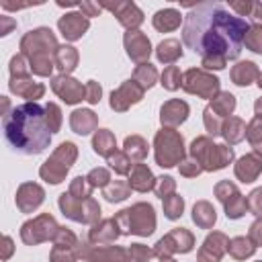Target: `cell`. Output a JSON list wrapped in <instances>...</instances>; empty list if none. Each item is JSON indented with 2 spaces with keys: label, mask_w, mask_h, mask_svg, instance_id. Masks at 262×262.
Wrapping results in <instances>:
<instances>
[{
  "label": "cell",
  "mask_w": 262,
  "mask_h": 262,
  "mask_svg": "<svg viewBox=\"0 0 262 262\" xmlns=\"http://www.w3.org/2000/svg\"><path fill=\"white\" fill-rule=\"evenodd\" d=\"M256 111H258V113H260V111H262V100H260V102H258V104H256Z\"/></svg>",
  "instance_id": "d6986e66"
},
{
  "label": "cell",
  "mask_w": 262,
  "mask_h": 262,
  "mask_svg": "<svg viewBox=\"0 0 262 262\" xmlns=\"http://www.w3.org/2000/svg\"><path fill=\"white\" fill-rule=\"evenodd\" d=\"M125 43H127V51H129V55L133 59H143V57L149 55V41L143 35H139L137 31L135 33H127Z\"/></svg>",
  "instance_id": "8992f818"
},
{
  "label": "cell",
  "mask_w": 262,
  "mask_h": 262,
  "mask_svg": "<svg viewBox=\"0 0 262 262\" xmlns=\"http://www.w3.org/2000/svg\"><path fill=\"white\" fill-rule=\"evenodd\" d=\"M176 74H178V72H176V68H170V70H168V72H166V74L162 76V84H164L166 88H170V90H174V88L178 86V84L174 82V78H176Z\"/></svg>",
  "instance_id": "5bb4252c"
},
{
  "label": "cell",
  "mask_w": 262,
  "mask_h": 262,
  "mask_svg": "<svg viewBox=\"0 0 262 262\" xmlns=\"http://www.w3.org/2000/svg\"><path fill=\"white\" fill-rule=\"evenodd\" d=\"M246 43L252 47V51L262 53V27H252L246 35Z\"/></svg>",
  "instance_id": "4fadbf2b"
},
{
  "label": "cell",
  "mask_w": 262,
  "mask_h": 262,
  "mask_svg": "<svg viewBox=\"0 0 262 262\" xmlns=\"http://www.w3.org/2000/svg\"><path fill=\"white\" fill-rule=\"evenodd\" d=\"M256 76V68L252 61H244V63H237V68L233 70V80L235 84L244 86V84H250V80Z\"/></svg>",
  "instance_id": "ba28073f"
},
{
  "label": "cell",
  "mask_w": 262,
  "mask_h": 262,
  "mask_svg": "<svg viewBox=\"0 0 262 262\" xmlns=\"http://www.w3.org/2000/svg\"><path fill=\"white\" fill-rule=\"evenodd\" d=\"M43 113L45 108H41V104L25 102L4 115L2 129L12 151L23 156H37L49 145L51 127Z\"/></svg>",
  "instance_id": "7a4b0ae2"
},
{
  "label": "cell",
  "mask_w": 262,
  "mask_h": 262,
  "mask_svg": "<svg viewBox=\"0 0 262 262\" xmlns=\"http://www.w3.org/2000/svg\"><path fill=\"white\" fill-rule=\"evenodd\" d=\"M57 59H59V68L63 72H70L74 68V63H76V51H74V47H59Z\"/></svg>",
  "instance_id": "8fae6325"
},
{
  "label": "cell",
  "mask_w": 262,
  "mask_h": 262,
  "mask_svg": "<svg viewBox=\"0 0 262 262\" xmlns=\"http://www.w3.org/2000/svg\"><path fill=\"white\" fill-rule=\"evenodd\" d=\"M82 8H86V10H88V16H92L94 12H98V10H100V6H94V4H82Z\"/></svg>",
  "instance_id": "e0dca14e"
},
{
  "label": "cell",
  "mask_w": 262,
  "mask_h": 262,
  "mask_svg": "<svg viewBox=\"0 0 262 262\" xmlns=\"http://www.w3.org/2000/svg\"><path fill=\"white\" fill-rule=\"evenodd\" d=\"M250 25L231 14L225 4L203 2L190 8L184 18L182 39L188 49L205 59H235L242 53V45Z\"/></svg>",
  "instance_id": "6da1fadb"
},
{
  "label": "cell",
  "mask_w": 262,
  "mask_h": 262,
  "mask_svg": "<svg viewBox=\"0 0 262 262\" xmlns=\"http://www.w3.org/2000/svg\"><path fill=\"white\" fill-rule=\"evenodd\" d=\"M59 29L66 39H78L88 29V20L82 18V14H66L63 18H59Z\"/></svg>",
  "instance_id": "277c9868"
},
{
  "label": "cell",
  "mask_w": 262,
  "mask_h": 262,
  "mask_svg": "<svg viewBox=\"0 0 262 262\" xmlns=\"http://www.w3.org/2000/svg\"><path fill=\"white\" fill-rule=\"evenodd\" d=\"M88 100L90 102H98L100 100V86H96L94 82L88 84Z\"/></svg>",
  "instance_id": "9a60e30c"
},
{
  "label": "cell",
  "mask_w": 262,
  "mask_h": 262,
  "mask_svg": "<svg viewBox=\"0 0 262 262\" xmlns=\"http://www.w3.org/2000/svg\"><path fill=\"white\" fill-rule=\"evenodd\" d=\"M43 201V190L37 184H23L18 194H16V205L27 213L33 211L35 207H39Z\"/></svg>",
  "instance_id": "3957f363"
},
{
  "label": "cell",
  "mask_w": 262,
  "mask_h": 262,
  "mask_svg": "<svg viewBox=\"0 0 262 262\" xmlns=\"http://www.w3.org/2000/svg\"><path fill=\"white\" fill-rule=\"evenodd\" d=\"M111 147H115V141H113L111 133H108L106 129L98 131V135L94 137V149H96L98 154H108Z\"/></svg>",
  "instance_id": "7c38bea8"
},
{
  "label": "cell",
  "mask_w": 262,
  "mask_h": 262,
  "mask_svg": "<svg viewBox=\"0 0 262 262\" xmlns=\"http://www.w3.org/2000/svg\"><path fill=\"white\" fill-rule=\"evenodd\" d=\"M92 123H94V119H92L90 111H76L74 117H72V125H74L76 133H80V135H86L88 133L86 125H92Z\"/></svg>",
  "instance_id": "9c48e42d"
},
{
  "label": "cell",
  "mask_w": 262,
  "mask_h": 262,
  "mask_svg": "<svg viewBox=\"0 0 262 262\" xmlns=\"http://www.w3.org/2000/svg\"><path fill=\"white\" fill-rule=\"evenodd\" d=\"M53 90L59 96H63L66 102H76L82 96V88L76 84V80H70V78H55L53 80Z\"/></svg>",
  "instance_id": "5b68a950"
},
{
  "label": "cell",
  "mask_w": 262,
  "mask_h": 262,
  "mask_svg": "<svg viewBox=\"0 0 262 262\" xmlns=\"http://www.w3.org/2000/svg\"><path fill=\"white\" fill-rule=\"evenodd\" d=\"M178 47H180V45H178V41H174V39H168V41L160 43V47H158V57H160L162 61H170V59H176V57L182 53Z\"/></svg>",
  "instance_id": "30bf717a"
},
{
  "label": "cell",
  "mask_w": 262,
  "mask_h": 262,
  "mask_svg": "<svg viewBox=\"0 0 262 262\" xmlns=\"http://www.w3.org/2000/svg\"><path fill=\"white\" fill-rule=\"evenodd\" d=\"M178 23H180V14H178L176 10H172V8L160 10V12H156V16H154V25H156V29H160V31H170V29L178 27Z\"/></svg>",
  "instance_id": "52a82bcc"
},
{
  "label": "cell",
  "mask_w": 262,
  "mask_h": 262,
  "mask_svg": "<svg viewBox=\"0 0 262 262\" xmlns=\"http://www.w3.org/2000/svg\"><path fill=\"white\" fill-rule=\"evenodd\" d=\"M231 8H235V10H239V12H248L250 8H254V4H250V2H231Z\"/></svg>",
  "instance_id": "2e32d148"
},
{
  "label": "cell",
  "mask_w": 262,
  "mask_h": 262,
  "mask_svg": "<svg viewBox=\"0 0 262 262\" xmlns=\"http://www.w3.org/2000/svg\"><path fill=\"white\" fill-rule=\"evenodd\" d=\"M254 18L262 20V4H254Z\"/></svg>",
  "instance_id": "ac0fdd59"
},
{
  "label": "cell",
  "mask_w": 262,
  "mask_h": 262,
  "mask_svg": "<svg viewBox=\"0 0 262 262\" xmlns=\"http://www.w3.org/2000/svg\"><path fill=\"white\" fill-rule=\"evenodd\" d=\"M258 84H260V86H262V76H260V82H258Z\"/></svg>",
  "instance_id": "ffe728a7"
}]
</instances>
